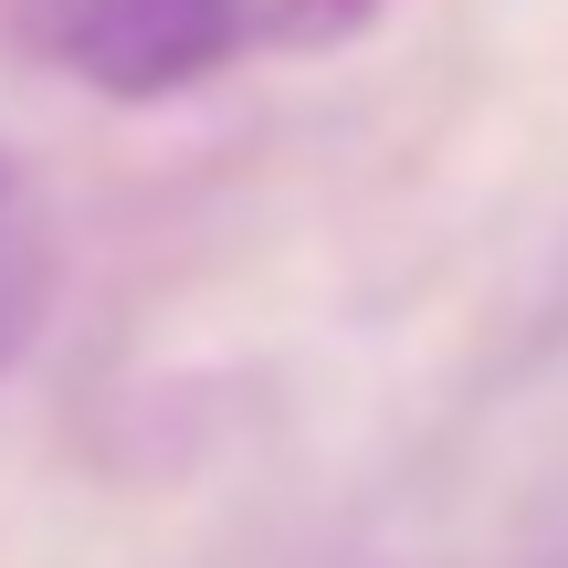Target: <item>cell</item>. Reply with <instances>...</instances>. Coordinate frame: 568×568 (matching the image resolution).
I'll return each mask as SVG.
<instances>
[{
  "label": "cell",
  "instance_id": "cell-1",
  "mask_svg": "<svg viewBox=\"0 0 568 568\" xmlns=\"http://www.w3.org/2000/svg\"><path fill=\"white\" fill-rule=\"evenodd\" d=\"M32 32L95 95L148 105V95L222 74L253 32V0H32Z\"/></svg>",
  "mask_w": 568,
  "mask_h": 568
},
{
  "label": "cell",
  "instance_id": "cell-2",
  "mask_svg": "<svg viewBox=\"0 0 568 568\" xmlns=\"http://www.w3.org/2000/svg\"><path fill=\"white\" fill-rule=\"evenodd\" d=\"M53 201H42V180L0 148V368L32 358L42 316H53Z\"/></svg>",
  "mask_w": 568,
  "mask_h": 568
},
{
  "label": "cell",
  "instance_id": "cell-3",
  "mask_svg": "<svg viewBox=\"0 0 568 568\" xmlns=\"http://www.w3.org/2000/svg\"><path fill=\"white\" fill-rule=\"evenodd\" d=\"M516 568H568V495H548L527 527V548H516Z\"/></svg>",
  "mask_w": 568,
  "mask_h": 568
}]
</instances>
